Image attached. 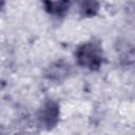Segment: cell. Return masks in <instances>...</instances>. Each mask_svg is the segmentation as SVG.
<instances>
[{
  "label": "cell",
  "instance_id": "obj_1",
  "mask_svg": "<svg viewBox=\"0 0 135 135\" xmlns=\"http://www.w3.org/2000/svg\"><path fill=\"white\" fill-rule=\"evenodd\" d=\"M75 57L80 66L90 71H98L104 61L102 46L96 41H86L80 44L76 50Z\"/></svg>",
  "mask_w": 135,
  "mask_h": 135
},
{
  "label": "cell",
  "instance_id": "obj_2",
  "mask_svg": "<svg viewBox=\"0 0 135 135\" xmlns=\"http://www.w3.org/2000/svg\"><path fill=\"white\" fill-rule=\"evenodd\" d=\"M59 120V105L54 100H46L38 112L40 126L46 129L54 128Z\"/></svg>",
  "mask_w": 135,
  "mask_h": 135
},
{
  "label": "cell",
  "instance_id": "obj_3",
  "mask_svg": "<svg viewBox=\"0 0 135 135\" xmlns=\"http://www.w3.org/2000/svg\"><path fill=\"white\" fill-rule=\"evenodd\" d=\"M42 3L47 13L55 16H61L69 9L71 0H42Z\"/></svg>",
  "mask_w": 135,
  "mask_h": 135
},
{
  "label": "cell",
  "instance_id": "obj_4",
  "mask_svg": "<svg viewBox=\"0 0 135 135\" xmlns=\"http://www.w3.org/2000/svg\"><path fill=\"white\" fill-rule=\"evenodd\" d=\"M78 11L80 16L92 18L99 11V2L97 0H78Z\"/></svg>",
  "mask_w": 135,
  "mask_h": 135
},
{
  "label": "cell",
  "instance_id": "obj_5",
  "mask_svg": "<svg viewBox=\"0 0 135 135\" xmlns=\"http://www.w3.org/2000/svg\"><path fill=\"white\" fill-rule=\"evenodd\" d=\"M4 4H5V0H0V11L3 8Z\"/></svg>",
  "mask_w": 135,
  "mask_h": 135
}]
</instances>
